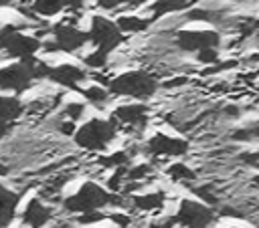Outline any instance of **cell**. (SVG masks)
<instances>
[{
  "label": "cell",
  "instance_id": "cell-26",
  "mask_svg": "<svg viewBox=\"0 0 259 228\" xmlns=\"http://www.w3.org/2000/svg\"><path fill=\"white\" fill-rule=\"evenodd\" d=\"M198 61H200V63L214 65V63L219 61V54H217V50H214V48H204V50H200V52H198Z\"/></svg>",
  "mask_w": 259,
  "mask_h": 228
},
{
  "label": "cell",
  "instance_id": "cell-18",
  "mask_svg": "<svg viewBox=\"0 0 259 228\" xmlns=\"http://www.w3.org/2000/svg\"><path fill=\"white\" fill-rule=\"evenodd\" d=\"M134 204H136V208H140V210H158V208H162V204H164V194L156 192V194L136 196V198H134Z\"/></svg>",
  "mask_w": 259,
  "mask_h": 228
},
{
  "label": "cell",
  "instance_id": "cell-21",
  "mask_svg": "<svg viewBox=\"0 0 259 228\" xmlns=\"http://www.w3.org/2000/svg\"><path fill=\"white\" fill-rule=\"evenodd\" d=\"M125 161H127V153L125 151H117V153H111V155L99 159V163L103 167H123Z\"/></svg>",
  "mask_w": 259,
  "mask_h": 228
},
{
  "label": "cell",
  "instance_id": "cell-15",
  "mask_svg": "<svg viewBox=\"0 0 259 228\" xmlns=\"http://www.w3.org/2000/svg\"><path fill=\"white\" fill-rule=\"evenodd\" d=\"M24 105L16 95H0V119L4 121H14L22 115Z\"/></svg>",
  "mask_w": 259,
  "mask_h": 228
},
{
  "label": "cell",
  "instance_id": "cell-36",
  "mask_svg": "<svg viewBox=\"0 0 259 228\" xmlns=\"http://www.w3.org/2000/svg\"><path fill=\"white\" fill-rule=\"evenodd\" d=\"M184 83H186V79H184V77H178V79L168 81V83H166V87H176V85H184Z\"/></svg>",
  "mask_w": 259,
  "mask_h": 228
},
{
  "label": "cell",
  "instance_id": "cell-39",
  "mask_svg": "<svg viewBox=\"0 0 259 228\" xmlns=\"http://www.w3.org/2000/svg\"><path fill=\"white\" fill-rule=\"evenodd\" d=\"M253 135H259V127H257V129H253Z\"/></svg>",
  "mask_w": 259,
  "mask_h": 228
},
{
  "label": "cell",
  "instance_id": "cell-8",
  "mask_svg": "<svg viewBox=\"0 0 259 228\" xmlns=\"http://www.w3.org/2000/svg\"><path fill=\"white\" fill-rule=\"evenodd\" d=\"M212 220H214L212 210H208L206 206L192 202V200H184L180 204L178 214L174 216V222H180L186 228H206V226H210Z\"/></svg>",
  "mask_w": 259,
  "mask_h": 228
},
{
  "label": "cell",
  "instance_id": "cell-40",
  "mask_svg": "<svg viewBox=\"0 0 259 228\" xmlns=\"http://www.w3.org/2000/svg\"><path fill=\"white\" fill-rule=\"evenodd\" d=\"M4 172H6V169H4V167H2V165H0V174H4Z\"/></svg>",
  "mask_w": 259,
  "mask_h": 228
},
{
  "label": "cell",
  "instance_id": "cell-14",
  "mask_svg": "<svg viewBox=\"0 0 259 228\" xmlns=\"http://www.w3.org/2000/svg\"><path fill=\"white\" fill-rule=\"evenodd\" d=\"M115 119L127 125H144L148 121V109L146 105H123L115 109Z\"/></svg>",
  "mask_w": 259,
  "mask_h": 228
},
{
  "label": "cell",
  "instance_id": "cell-10",
  "mask_svg": "<svg viewBox=\"0 0 259 228\" xmlns=\"http://www.w3.org/2000/svg\"><path fill=\"white\" fill-rule=\"evenodd\" d=\"M188 143L184 139H174L168 135H154L148 141V151L154 155H182L186 153Z\"/></svg>",
  "mask_w": 259,
  "mask_h": 228
},
{
  "label": "cell",
  "instance_id": "cell-7",
  "mask_svg": "<svg viewBox=\"0 0 259 228\" xmlns=\"http://www.w3.org/2000/svg\"><path fill=\"white\" fill-rule=\"evenodd\" d=\"M53 44H47L49 50H65V52H73L77 48H81L87 40H89V34L71 26V24H57L53 28Z\"/></svg>",
  "mask_w": 259,
  "mask_h": 228
},
{
  "label": "cell",
  "instance_id": "cell-24",
  "mask_svg": "<svg viewBox=\"0 0 259 228\" xmlns=\"http://www.w3.org/2000/svg\"><path fill=\"white\" fill-rule=\"evenodd\" d=\"M105 61H107V54L105 52H101V50H95V52H91L89 56H85V63L89 65V67H103L105 65Z\"/></svg>",
  "mask_w": 259,
  "mask_h": 228
},
{
  "label": "cell",
  "instance_id": "cell-19",
  "mask_svg": "<svg viewBox=\"0 0 259 228\" xmlns=\"http://www.w3.org/2000/svg\"><path fill=\"white\" fill-rule=\"evenodd\" d=\"M148 20H142V18H136V16H121L117 20V28L119 30H130V32H138V30H144L148 28Z\"/></svg>",
  "mask_w": 259,
  "mask_h": 228
},
{
  "label": "cell",
  "instance_id": "cell-27",
  "mask_svg": "<svg viewBox=\"0 0 259 228\" xmlns=\"http://www.w3.org/2000/svg\"><path fill=\"white\" fill-rule=\"evenodd\" d=\"M103 218H105V216L95 210V212H85V214H81V216H79V222H81V224H93V222H99V220H103Z\"/></svg>",
  "mask_w": 259,
  "mask_h": 228
},
{
  "label": "cell",
  "instance_id": "cell-1",
  "mask_svg": "<svg viewBox=\"0 0 259 228\" xmlns=\"http://www.w3.org/2000/svg\"><path fill=\"white\" fill-rule=\"evenodd\" d=\"M111 202H119V198H115L113 194H107L97 184L87 182V184L81 186V190L77 194H73L65 200V208L69 212L85 214V212H95V210H99V208H103Z\"/></svg>",
  "mask_w": 259,
  "mask_h": 228
},
{
  "label": "cell",
  "instance_id": "cell-37",
  "mask_svg": "<svg viewBox=\"0 0 259 228\" xmlns=\"http://www.w3.org/2000/svg\"><path fill=\"white\" fill-rule=\"evenodd\" d=\"M8 129H10V123H8V121H4V119H0V137H2V135H6V133H8Z\"/></svg>",
  "mask_w": 259,
  "mask_h": 228
},
{
  "label": "cell",
  "instance_id": "cell-13",
  "mask_svg": "<svg viewBox=\"0 0 259 228\" xmlns=\"http://www.w3.org/2000/svg\"><path fill=\"white\" fill-rule=\"evenodd\" d=\"M49 218H51V210H49L40 200H36V198H32V200L26 204L24 212H22V222H24L26 226H30V228H40V226H45V224L49 222Z\"/></svg>",
  "mask_w": 259,
  "mask_h": 228
},
{
  "label": "cell",
  "instance_id": "cell-33",
  "mask_svg": "<svg viewBox=\"0 0 259 228\" xmlns=\"http://www.w3.org/2000/svg\"><path fill=\"white\" fill-rule=\"evenodd\" d=\"M111 220H113L115 224H119V226H127V224H130V218H127V216H123V214H113V216H111Z\"/></svg>",
  "mask_w": 259,
  "mask_h": 228
},
{
  "label": "cell",
  "instance_id": "cell-2",
  "mask_svg": "<svg viewBox=\"0 0 259 228\" xmlns=\"http://www.w3.org/2000/svg\"><path fill=\"white\" fill-rule=\"evenodd\" d=\"M0 48L18 61L32 59L34 52L40 48V40L36 36H28L20 32V26L6 24L0 28Z\"/></svg>",
  "mask_w": 259,
  "mask_h": 228
},
{
  "label": "cell",
  "instance_id": "cell-31",
  "mask_svg": "<svg viewBox=\"0 0 259 228\" xmlns=\"http://www.w3.org/2000/svg\"><path fill=\"white\" fill-rule=\"evenodd\" d=\"M123 176H125V167H117V172H115L113 178L109 180V188H111V190H117V188H119V182H121Z\"/></svg>",
  "mask_w": 259,
  "mask_h": 228
},
{
  "label": "cell",
  "instance_id": "cell-12",
  "mask_svg": "<svg viewBox=\"0 0 259 228\" xmlns=\"http://www.w3.org/2000/svg\"><path fill=\"white\" fill-rule=\"evenodd\" d=\"M20 194L8 190L4 184H0V228H8V224L14 218V212L18 208Z\"/></svg>",
  "mask_w": 259,
  "mask_h": 228
},
{
  "label": "cell",
  "instance_id": "cell-4",
  "mask_svg": "<svg viewBox=\"0 0 259 228\" xmlns=\"http://www.w3.org/2000/svg\"><path fill=\"white\" fill-rule=\"evenodd\" d=\"M115 135V123L103 119H91L81 129L75 131L77 145L85 149H103Z\"/></svg>",
  "mask_w": 259,
  "mask_h": 228
},
{
  "label": "cell",
  "instance_id": "cell-11",
  "mask_svg": "<svg viewBox=\"0 0 259 228\" xmlns=\"http://www.w3.org/2000/svg\"><path fill=\"white\" fill-rule=\"evenodd\" d=\"M49 79L59 83V85H63V87L77 89V83L85 79V73L79 67H75V65H59V67L51 69Z\"/></svg>",
  "mask_w": 259,
  "mask_h": 228
},
{
  "label": "cell",
  "instance_id": "cell-30",
  "mask_svg": "<svg viewBox=\"0 0 259 228\" xmlns=\"http://www.w3.org/2000/svg\"><path fill=\"white\" fill-rule=\"evenodd\" d=\"M132 0H97V4L105 10H111V8H117L119 4H130Z\"/></svg>",
  "mask_w": 259,
  "mask_h": 228
},
{
  "label": "cell",
  "instance_id": "cell-29",
  "mask_svg": "<svg viewBox=\"0 0 259 228\" xmlns=\"http://www.w3.org/2000/svg\"><path fill=\"white\" fill-rule=\"evenodd\" d=\"M214 14L208 12V10H190L188 12V18L190 20H210Z\"/></svg>",
  "mask_w": 259,
  "mask_h": 228
},
{
  "label": "cell",
  "instance_id": "cell-32",
  "mask_svg": "<svg viewBox=\"0 0 259 228\" xmlns=\"http://www.w3.org/2000/svg\"><path fill=\"white\" fill-rule=\"evenodd\" d=\"M61 131H63L65 135H73V133H75V121H65V123H61Z\"/></svg>",
  "mask_w": 259,
  "mask_h": 228
},
{
  "label": "cell",
  "instance_id": "cell-16",
  "mask_svg": "<svg viewBox=\"0 0 259 228\" xmlns=\"http://www.w3.org/2000/svg\"><path fill=\"white\" fill-rule=\"evenodd\" d=\"M194 4V0H158L150 6V10L154 12V18L162 16V14H168V12H178V10H184L186 6Z\"/></svg>",
  "mask_w": 259,
  "mask_h": 228
},
{
  "label": "cell",
  "instance_id": "cell-17",
  "mask_svg": "<svg viewBox=\"0 0 259 228\" xmlns=\"http://www.w3.org/2000/svg\"><path fill=\"white\" fill-rule=\"evenodd\" d=\"M63 8H67L65 0H34L32 2V12L40 16H55Z\"/></svg>",
  "mask_w": 259,
  "mask_h": 228
},
{
  "label": "cell",
  "instance_id": "cell-6",
  "mask_svg": "<svg viewBox=\"0 0 259 228\" xmlns=\"http://www.w3.org/2000/svg\"><path fill=\"white\" fill-rule=\"evenodd\" d=\"M87 34H89V40H93V44L97 46V50H101L105 54L109 50H113L123 40L121 30L117 28V24H113L107 18H101V16H93L91 30Z\"/></svg>",
  "mask_w": 259,
  "mask_h": 228
},
{
  "label": "cell",
  "instance_id": "cell-41",
  "mask_svg": "<svg viewBox=\"0 0 259 228\" xmlns=\"http://www.w3.org/2000/svg\"><path fill=\"white\" fill-rule=\"evenodd\" d=\"M255 184H259V178H257V180H255Z\"/></svg>",
  "mask_w": 259,
  "mask_h": 228
},
{
  "label": "cell",
  "instance_id": "cell-9",
  "mask_svg": "<svg viewBox=\"0 0 259 228\" xmlns=\"http://www.w3.org/2000/svg\"><path fill=\"white\" fill-rule=\"evenodd\" d=\"M176 42L184 50H204V48H214L221 38L212 30H180L176 36Z\"/></svg>",
  "mask_w": 259,
  "mask_h": 228
},
{
  "label": "cell",
  "instance_id": "cell-3",
  "mask_svg": "<svg viewBox=\"0 0 259 228\" xmlns=\"http://www.w3.org/2000/svg\"><path fill=\"white\" fill-rule=\"evenodd\" d=\"M34 63L36 59H24L16 61L12 65H6L0 69V89L2 91H12V93H22L30 87L34 81Z\"/></svg>",
  "mask_w": 259,
  "mask_h": 228
},
{
  "label": "cell",
  "instance_id": "cell-5",
  "mask_svg": "<svg viewBox=\"0 0 259 228\" xmlns=\"http://www.w3.org/2000/svg\"><path fill=\"white\" fill-rule=\"evenodd\" d=\"M109 91L115 95H130L144 99L156 91V81L146 73H125L109 81Z\"/></svg>",
  "mask_w": 259,
  "mask_h": 228
},
{
  "label": "cell",
  "instance_id": "cell-22",
  "mask_svg": "<svg viewBox=\"0 0 259 228\" xmlns=\"http://www.w3.org/2000/svg\"><path fill=\"white\" fill-rule=\"evenodd\" d=\"M83 95H85L91 103H95V105H97V103H103L105 97H107V93H105L101 87H89V89L83 91Z\"/></svg>",
  "mask_w": 259,
  "mask_h": 228
},
{
  "label": "cell",
  "instance_id": "cell-28",
  "mask_svg": "<svg viewBox=\"0 0 259 228\" xmlns=\"http://www.w3.org/2000/svg\"><path fill=\"white\" fill-rule=\"evenodd\" d=\"M194 190V194H198L202 200H206V202H210V204H217V196L210 192V188L206 186V188H192Z\"/></svg>",
  "mask_w": 259,
  "mask_h": 228
},
{
  "label": "cell",
  "instance_id": "cell-20",
  "mask_svg": "<svg viewBox=\"0 0 259 228\" xmlns=\"http://www.w3.org/2000/svg\"><path fill=\"white\" fill-rule=\"evenodd\" d=\"M168 174H170L172 180H180V182H188V180H194V178H196V174H194L190 167H186L184 163H174V165H170V167H168Z\"/></svg>",
  "mask_w": 259,
  "mask_h": 228
},
{
  "label": "cell",
  "instance_id": "cell-25",
  "mask_svg": "<svg viewBox=\"0 0 259 228\" xmlns=\"http://www.w3.org/2000/svg\"><path fill=\"white\" fill-rule=\"evenodd\" d=\"M150 172H152V167L146 165V163H142V165H136L134 169H130V172H127V178H130V180H140V178H146Z\"/></svg>",
  "mask_w": 259,
  "mask_h": 228
},
{
  "label": "cell",
  "instance_id": "cell-23",
  "mask_svg": "<svg viewBox=\"0 0 259 228\" xmlns=\"http://www.w3.org/2000/svg\"><path fill=\"white\" fill-rule=\"evenodd\" d=\"M83 111H85L83 103H69V105L65 107V115L69 117V121H77V119L83 115Z\"/></svg>",
  "mask_w": 259,
  "mask_h": 228
},
{
  "label": "cell",
  "instance_id": "cell-34",
  "mask_svg": "<svg viewBox=\"0 0 259 228\" xmlns=\"http://www.w3.org/2000/svg\"><path fill=\"white\" fill-rule=\"evenodd\" d=\"M241 159L247 161V163H255V161H259V151H255V153H243Z\"/></svg>",
  "mask_w": 259,
  "mask_h": 228
},
{
  "label": "cell",
  "instance_id": "cell-38",
  "mask_svg": "<svg viewBox=\"0 0 259 228\" xmlns=\"http://www.w3.org/2000/svg\"><path fill=\"white\" fill-rule=\"evenodd\" d=\"M12 0H0V6H6V4H10Z\"/></svg>",
  "mask_w": 259,
  "mask_h": 228
},
{
  "label": "cell",
  "instance_id": "cell-35",
  "mask_svg": "<svg viewBox=\"0 0 259 228\" xmlns=\"http://www.w3.org/2000/svg\"><path fill=\"white\" fill-rule=\"evenodd\" d=\"M65 4L69 10H79L83 6V0H65Z\"/></svg>",
  "mask_w": 259,
  "mask_h": 228
}]
</instances>
